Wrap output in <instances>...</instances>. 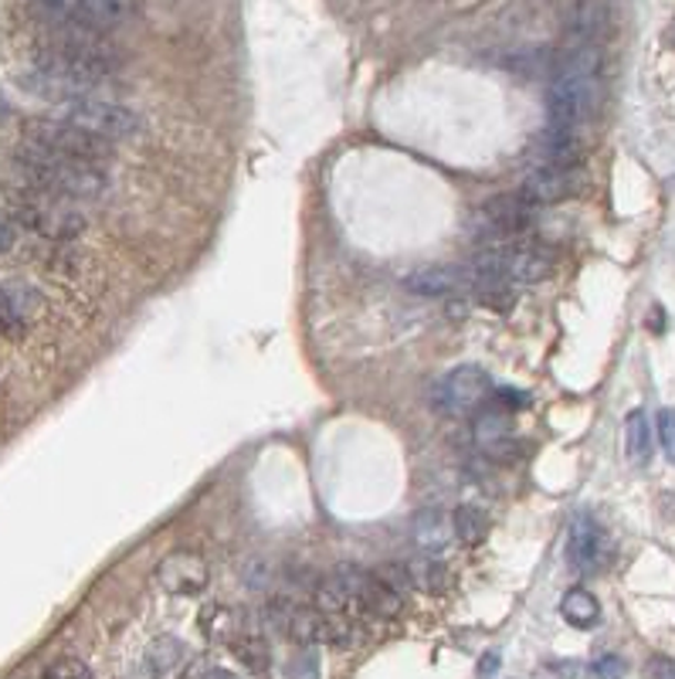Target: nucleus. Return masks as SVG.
I'll use <instances>...</instances> for the list:
<instances>
[{"label":"nucleus","instance_id":"1","mask_svg":"<svg viewBox=\"0 0 675 679\" xmlns=\"http://www.w3.org/2000/svg\"><path fill=\"white\" fill-rule=\"evenodd\" d=\"M601 48L598 44H577L560 52L550 65V88H547V113L550 126L557 129H581L591 123L604 103V82H601Z\"/></svg>","mask_w":675,"mask_h":679},{"label":"nucleus","instance_id":"2","mask_svg":"<svg viewBox=\"0 0 675 679\" xmlns=\"http://www.w3.org/2000/svg\"><path fill=\"white\" fill-rule=\"evenodd\" d=\"M24 180L31 184V190L48 194V198H75V201H95L103 198L109 180L95 164H78V160H65L55 157L34 143H21V150L14 154Z\"/></svg>","mask_w":675,"mask_h":679},{"label":"nucleus","instance_id":"3","mask_svg":"<svg viewBox=\"0 0 675 679\" xmlns=\"http://www.w3.org/2000/svg\"><path fill=\"white\" fill-rule=\"evenodd\" d=\"M557 269L553 252L540 246H496L486 252H475L468 272L482 279H499V282H544Z\"/></svg>","mask_w":675,"mask_h":679},{"label":"nucleus","instance_id":"4","mask_svg":"<svg viewBox=\"0 0 675 679\" xmlns=\"http://www.w3.org/2000/svg\"><path fill=\"white\" fill-rule=\"evenodd\" d=\"M24 143H34V147L55 154V157H65V160H78V164H95L99 160H109L113 157V143L106 139H95L62 119H34L28 123V136Z\"/></svg>","mask_w":675,"mask_h":679},{"label":"nucleus","instance_id":"5","mask_svg":"<svg viewBox=\"0 0 675 679\" xmlns=\"http://www.w3.org/2000/svg\"><path fill=\"white\" fill-rule=\"evenodd\" d=\"M493 377L482 370V367H455L449 370L439 384L435 391H431V401L442 415H452V418H468V415H478L482 408L489 405L493 398Z\"/></svg>","mask_w":675,"mask_h":679},{"label":"nucleus","instance_id":"6","mask_svg":"<svg viewBox=\"0 0 675 679\" xmlns=\"http://www.w3.org/2000/svg\"><path fill=\"white\" fill-rule=\"evenodd\" d=\"M62 123L95 136V139H123V136H133L139 129V116L113 100H72V103H62Z\"/></svg>","mask_w":675,"mask_h":679},{"label":"nucleus","instance_id":"7","mask_svg":"<svg viewBox=\"0 0 675 679\" xmlns=\"http://www.w3.org/2000/svg\"><path fill=\"white\" fill-rule=\"evenodd\" d=\"M563 557H567L570 571H577V574L604 571L611 564V557H614L608 530L591 513H577L573 523H570V533H567Z\"/></svg>","mask_w":675,"mask_h":679},{"label":"nucleus","instance_id":"8","mask_svg":"<svg viewBox=\"0 0 675 679\" xmlns=\"http://www.w3.org/2000/svg\"><path fill=\"white\" fill-rule=\"evenodd\" d=\"M584 174L581 170H529L516 190V198L526 201L529 208H547V205H560V201H570L577 194L584 190Z\"/></svg>","mask_w":675,"mask_h":679},{"label":"nucleus","instance_id":"9","mask_svg":"<svg viewBox=\"0 0 675 679\" xmlns=\"http://www.w3.org/2000/svg\"><path fill=\"white\" fill-rule=\"evenodd\" d=\"M478 224H482V234L493 238V241L516 238L537 224V208L519 201L516 194H499V198H489L486 205H482Z\"/></svg>","mask_w":675,"mask_h":679},{"label":"nucleus","instance_id":"10","mask_svg":"<svg viewBox=\"0 0 675 679\" xmlns=\"http://www.w3.org/2000/svg\"><path fill=\"white\" fill-rule=\"evenodd\" d=\"M472 435H475V446L486 452L489 459H496V462H513L519 456L513 418L506 411H499V408H493V411L482 408L475 415Z\"/></svg>","mask_w":675,"mask_h":679},{"label":"nucleus","instance_id":"11","mask_svg":"<svg viewBox=\"0 0 675 679\" xmlns=\"http://www.w3.org/2000/svg\"><path fill=\"white\" fill-rule=\"evenodd\" d=\"M534 157L540 160L544 170H577V164L584 157V139L577 129L547 126L534 143Z\"/></svg>","mask_w":675,"mask_h":679},{"label":"nucleus","instance_id":"12","mask_svg":"<svg viewBox=\"0 0 675 679\" xmlns=\"http://www.w3.org/2000/svg\"><path fill=\"white\" fill-rule=\"evenodd\" d=\"M208 564L204 557L190 554V551H180V554H170L164 564H160V585L170 592V595H183V598H194L208 588Z\"/></svg>","mask_w":675,"mask_h":679},{"label":"nucleus","instance_id":"13","mask_svg":"<svg viewBox=\"0 0 675 679\" xmlns=\"http://www.w3.org/2000/svg\"><path fill=\"white\" fill-rule=\"evenodd\" d=\"M404 285L418 296H455L462 289H472V272L455 265H428L411 272Z\"/></svg>","mask_w":675,"mask_h":679},{"label":"nucleus","instance_id":"14","mask_svg":"<svg viewBox=\"0 0 675 679\" xmlns=\"http://www.w3.org/2000/svg\"><path fill=\"white\" fill-rule=\"evenodd\" d=\"M411 537L428 557L445 554L452 547V541H455L452 516L442 513V510H418L414 520H411Z\"/></svg>","mask_w":675,"mask_h":679},{"label":"nucleus","instance_id":"15","mask_svg":"<svg viewBox=\"0 0 675 679\" xmlns=\"http://www.w3.org/2000/svg\"><path fill=\"white\" fill-rule=\"evenodd\" d=\"M563 21L573 38H581V44H594L611 24V8L608 4H570L563 8Z\"/></svg>","mask_w":675,"mask_h":679},{"label":"nucleus","instance_id":"16","mask_svg":"<svg viewBox=\"0 0 675 679\" xmlns=\"http://www.w3.org/2000/svg\"><path fill=\"white\" fill-rule=\"evenodd\" d=\"M408 571V581H411V592H424V595H442L449 588V567L439 561V557H414L411 564H404Z\"/></svg>","mask_w":675,"mask_h":679},{"label":"nucleus","instance_id":"17","mask_svg":"<svg viewBox=\"0 0 675 679\" xmlns=\"http://www.w3.org/2000/svg\"><path fill=\"white\" fill-rule=\"evenodd\" d=\"M624 452L639 466L652 459V421L642 408L629 411V418H624Z\"/></svg>","mask_w":675,"mask_h":679},{"label":"nucleus","instance_id":"18","mask_svg":"<svg viewBox=\"0 0 675 679\" xmlns=\"http://www.w3.org/2000/svg\"><path fill=\"white\" fill-rule=\"evenodd\" d=\"M560 615L573 625V628H594L601 621V605L588 588H570L560 602Z\"/></svg>","mask_w":675,"mask_h":679},{"label":"nucleus","instance_id":"19","mask_svg":"<svg viewBox=\"0 0 675 679\" xmlns=\"http://www.w3.org/2000/svg\"><path fill=\"white\" fill-rule=\"evenodd\" d=\"M452 530H455V541H462L465 547H478L482 541L489 537V513L472 506V503H465V506L455 510Z\"/></svg>","mask_w":675,"mask_h":679},{"label":"nucleus","instance_id":"20","mask_svg":"<svg viewBox=\"0 0 675 679\" xmlns=\"http://www.w3.org/2000/svg\"><path fill=\"white\" fill-rule=\"evenodd\" d=\"M183 659H187V646L180 639H173V636H160L147 649V659H143V662H147V669L154 676H170V672H177L183 666Z\"/></svg>","mask_w":675,"mask_h":679},{"label":"nucleus","instance_id":"21","mask_svg":"<svg viewBox=\"0 0 675 679\" xmlns=\"http://www.w3.org/2000/svg\"><path fill=\"white\" fill-rule=\"evenodd\" d=\"M360 643L357 621L350 615H323V633H319V646H333V649H354Z\"/></svg>","mask_w":675,"mask_h":679},{"label":"nucleus","instance_id":"22","mask_svg":"<svg viewBox=\"0 0 675 679\" xmlns=\"http://www.w3.org/2000/svg\"><path fill=\"white\" fill-rule=\"evenodd\" d=\"M472 293L482 306H489L496 313H509L516 306V296L513 289L499 279H482V275H472Z\"/></svg>","mask_w":675,"mask_h":679},{"label":"nucleus","instance_id":"23","mask_svg":"<svg viewBox=\"0 0 675 679\" xmlns=\"http://www.w3.org/2000/svg\"><path fill=\"white\" fill-rule=\"evenodd\" d=\"M231 652H234L241 662H245L252 672H265L268 662H272V649H268V643H265L259 633H245V636L231 639Z\"/></svg>","mask_w":675,"mask_h":679},{"label":"nucleus","instance_id":"24","mask_svg":"<svg viewBox=\"0 0 675 679\" xmlns=\"http://www.w3.org/2000/svg\"><path fill=\"white\" fill-rule=\"evenodd\" d=\"M373 581H377V585L388 588L391 595H398V598H408V595H411V581H408V571H404L401 564H380V567L373 571Z\"/></svg>","mask_w":675,"mask_h":679},{"label":"nucleus","instance_id":"25","mask_svg":"<svg viewBox=\"0 0 675 679\" xmlns=\"http://www.w3.org/2000/svg\"><path fill=\"white\" fill-rule=\"evenodd\" d=\"M44 679H92V669L75 656H62L44 669Z\"/></svg>","mask_w":675,"mask_h":679},{"label":"nucleus","instance_id":"26","mask_svg":"<svg viewBox=\"0 0 675 679\" xmlns=\"http://www.w3.org/2000/svg\"><path fill=\"white\" fill-rule=\"evenodd\" d=\"M655 431H658V442H662L668 462H675V408L658 411V418H655Z\"/></svg>","mask_w":675,"mask_h":679},{"label":"nucleus","instance_id":"27","mask_svg":"<svg viewBox=\"0 0 675 679\" xmlns=\"http://www.w3.org/2000/svg\"><path fill=\"white\" fill-rule=\"evenodd\" d=\"M285 679H319V659L313 649H306L303 656H296L285 669Z\"/></svg>","mask_w":675,"mask_h":679},{"label":"nucleus","instance_id":"28","mask_svg":"<svg viewBox=\"0 0 675 679\" xmlns=\"http://www.w3.org/2000/svg\"><path fill=\"white\" fill-rule=\"evenodd\" d=\"M624 669H629V662H624L621 656H614V652L598 656V659L591 662V672H594L598 679H621V676H624Z\"/></svg>","mask_w":675,"mask_h":679},{"label":"nucleus","instance_id":"29","mask_svg":"<svg viewBox=\"0 0 675 679\" xmlns=\"http://www.w3.org/2000/svg\"><path fill=\"white\" fill-rule=\"evenodd\" d=\"M493 395H496V401H503L499 411H519V408L529 405V395L526 391H513V387H503V391H493Z\"/></svg>","mask_w":675,"mask_h":679},{"label":"nucleus","instance_id":"30","mask_svg":"<svg viewBox=\"0 0 675 679\" xmlns=\"http://www.w3.org/2000/svg\"><path fill=\"white\" fill-rule=\"evenodd\" d=\"M648 672H652L655 679H675V662L665 659V656H655V659L648 662Z\"/></svg>","mask_w":675,"mask_h":679},{"label":"nucleus","instance_id":"31","mask_svg":"<svg viewBox=\"0 0 675 679\" xmlns=\"http://www.w3.org/2000/svg\"><path fill=\"white\" fill-rule=\"evenodd\" d=\"M496 669H499V652H486V656L478 659V679L496 676Z\"/></svg>","mask_w":675,"mask_h":679},{"label":"nucleus","instance_id":"32","mask_svg":"<svg viewBox=\"0 0 675 679\" xmlns=\"http://www.w3.org/2000/svg\"><path fill=\"white\" fill-rule=\"evenodd\" d=\"M14 249V224L0 218V255Z\"/></svg>","mask_w":675,"mask_h":679},{"label":"nucleus","instance_id":"33","mask_svg":"<svg viewBox=\"0 0 675 679\" xmlns=\"http://www.w3.org/2000/svg\"><path fill=\"white\" fill-rule=\"evenodd\" d=\"M204 679H238V676L228 669H211V672H204Z\"/></svg>","mask_w":675,"mask_h":679},{"label":"nucleus","instance_id":"34","mask_svg":"<svg viewBox=\"0 0 675 679\" xmlns=\"http://www.w3.org/2000/svg\"><path fill=\"white\" fill-rule=\"evenodd\" d=\"M672 41H675V28H672Z\"/></svg>","mask_w":675,"mask_h":679}]
</instances>
